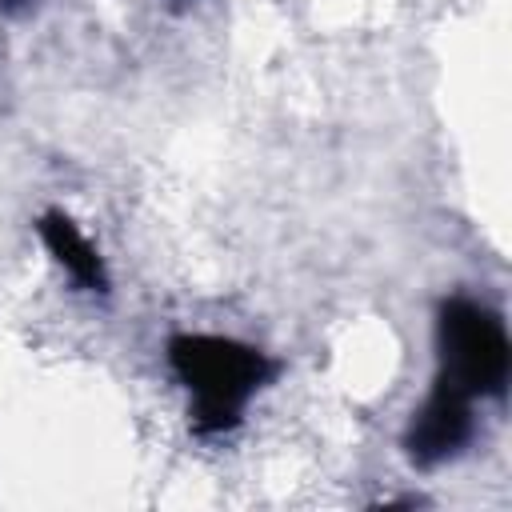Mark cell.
<instances>
[{
    "label": "cell",
    "instance_id": "1",
    "mask_svg": "<svg viewBox=\"0 0 512 512\" xmlns=\"http://www.w3.org/2000/svg\"><path fill=\"white\" fill-rule=\"evenodd\" d=\"M168 364L188 388V420L196 436L232 432L244 420L248 400L272 380V360L232 336L180 332L168 340Z\"/></svg>",
    "mask_w": 512,
    "mask_h": 512
},
{
    "label": "cell",
    "instance_id": "2",
    "mask_svg": "<svg viewBox=\"0 0 512 512\" xmlns=\"http://www.w3.org/2000/svg\"><path fill=\"white\" fill-rule=\"evenodd\" d=\"M436 352H440V376L444 384L460 388L472 400L504 396L512 376V344L504 332V320L468 296L440 300L436 312Z\"/></svg>",
    "mask_w": 512,
    "mask_h": 512
},
{
    "label": "cell",
    "instance_id": "3",
    "mask_svg": "<svg viewBox=\"0 0 512 512\" xmlns=\"http://www.w3.org/2000/svg\"><path fill=\"white\" fill-rule=\"evenodd\" d=\"M472 396H464L460 388L436 380L432 392L424 396V404L412 412V424L404 432V452L416 468H436L452 456H460L476 432V416H472Z\"/></svg>",
    "mask_w": 512,
    "mask_h": 512
},
{
    "label": "cell",
    "instance_id": "4",
    "mask_svg": "<svg viewBox=\"0 0 512 512\" xmlns=\"http://www.w3.org/2000/svg\"><path fill=\"white\" fill-rule=\"evenodd\" d=\"M36 232H40L44 248L52 252V260H56L84 292H96V296L108 292V268H104L100 252L88 244V236L76 228V220H72L68 212H60V208L44 212V216L36 220Z\"/></svg>",
    "mask_w": 512,
    "mask_h": 512
},
{
    "label": "cell",
    "instance_id": "5",
    "mask_svg": "<svg viewBox=\"0 0 512 512\" xmlns=\"http://www.w3.org/2000/svg\"><path fill=\"white\" fill-rule=\"evenodd\" d=\"M28 0H0V12H16V8H24Z\"/></svg>",
    "mask_w": 512,
    "mask_h": 512
}]
</instances>
